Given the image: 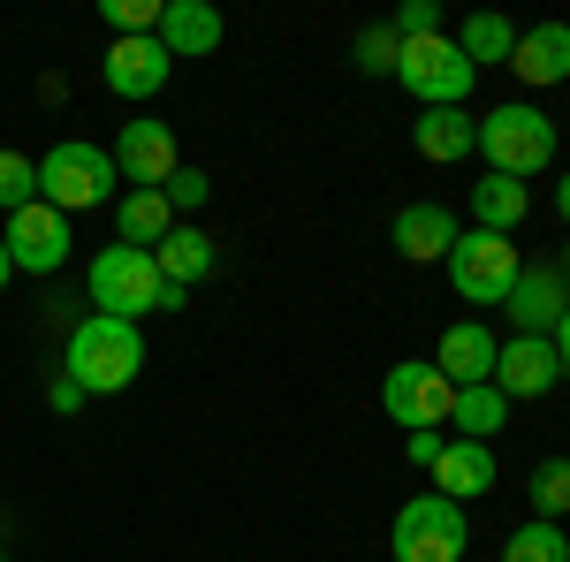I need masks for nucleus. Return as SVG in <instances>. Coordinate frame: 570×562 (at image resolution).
<instances>
[{"label":"nucleus","mask_w":570,"mask_h":562,"mask_svg":"<svg viewBox=\"0 0 570 562\" xmlns=\"http://www.w3.org/2000/svg\"><path fill=\"white\" fill-rule=\"evenodd\" d=\"M61 373L85 395H122L137 373H145V335H137V319H107V312L77 319V327H69V349H61Z\"/></svg>","instance_id":"obj_1"},{"label":"nucleus","mask_w":570,"mask_h":562,"mask_svg":"<svg viewBox=\"0 0 570 562\" xmlns=\"http://www.w3.org/2000/svg\"><path fill=\"white\" fill-rule=\"evenodd\" d=\"M85 289H91V304H99L107 319L183 312V289H168V282H160V266H153V252H137V244H107V252L85 266Z\"/></svg>","instance_id":"obj_2"},{"label":"nucleus","mask_w":570,"mask_h":562,"mask_svg":"<svg viewBox=\"0 0 570 562\" xmlns=\"http://www.w3.org/2000/svg\"><path fill=\"white\" fill-rule=\"evenodd\" d=\"M480 152H487V175H510V183H525L556 160V122L525 107V99H510V107H494L480 115Z\"/></svg>","instance_id":"obj_3"},{"label":"nucleus","mask_w":570,"mask_h":562,"mask_svg":"<svg viewBox=\"0 0 570 562\" xmlns=\"http://www.w3.org/2000/svg\"><path fill=\"white\" fill-rule=\"evenodd\" d=\"M115 183H122V175H115V152H107V145H77V137H69V145H53L39 160V198L53 214H91V206H107Z\"/></svg>","instance_id":"obj_4"},{"label":"nucleus","mask_w":570,"mask_h":562,"mask_svg":"<svg viewBox=\"0 0 570 562\" xmlns=\"http://www.w3.org/2000/svg\"><path fill=\"white\" fill-rule=\"evenodd\" d=\"M449 289L464 304H502L510 289H518V274H525V259H518V244L510 236H494V228H464L456 244H449Z\"/></svg>","instance_id":"obj_5"},{"label":"nucleus","mask_w":570,"mask_h":562,"mask_svg":"<svg viewBox=\"0 0 570 562\" xmlns=\"http://www.w3.org/2000/svg\"><path fill=\"white\" fill-rule=\"evenodd\" d=\"M389 548H395V562H464L472 524H464V510H456L449 494H411V502L395 510Z\"/></svg>","instance_id":"obj_6"},{"label":"nucleus","mask_w":570,"mask_h":562,"mask_svg":"<svg viewBox=\"0 0 570 562\" xmlns=\"http://www.w3.org/2000/svg\"><path fill=\"white\" fill-rule=\"evenodd\" d=\"M395 85L411 91L419 107H464L472 85H480V69L456 53V39L441 31V39H403V61H395Z\"/></svg>","instance_id":"obj_7"},{"label":"nucleus","mask_w":570,"mask_h":562,"mask_svg":"<svg viewBox=\"0 0 570 562\" xmlns=\"http://www.w3.org/2000/svg\"><path fill=\"white\" fill-rule=\"evenodd\" d=\"M381 411H389L395 426L411 433H441L449 426V411H456V388L441 381V365H389V381H381Z\"/></svg>","instance_id":"obj_8"},{"label":"nucleus","mask_w":570,"mask_h":562,"mask_svg":"<svg viewBox=\"0 0 570 562\" xmlns=\"http://www.w3.org/2000/svg\"><path fill=\"white\" fill-rule=\"evenodd\" d=\"M0 244H8V259H16V274H61L69 266V214H53L46 198H31L23 214H8V228H0Z\"/></svg>","instance_id":"obj_9"},{"label":"nucleus","mask_w":570,"mask_h":562,"mask_svg":"<svg viewBox=\"0 0 570 562\" xmlns=\"http://www.w3.org/2000/svg\"><path fill=\"white\" fill-rule=\"evenodd\" d=\"M176 168H183V145H176L168 122H122V145H115V175H122V183L160 190Z\"/></svg>","instance_id":"obj_10"},{"label":"nucleus","mask_w":570,"mask_h":562,"mask_svg":"<svg viewBox=\"0 0 570 562\" xmlns=\"http://www.w3.org/2000/svg\"><path fill=\"white\" fill-rule=\"evenodd\" d=\"M502 312H510V327H518V335H556V327H563V312H570L563 266H525V274H518V289L502 297Z\"/></svg>","instance_id":"obj_11"},{"label":"nucleus","mask_w":570,"mask_h":562,"mask_svg":"<svg viewBox=\"0 0 570 562\" xmlns=\"http://www.w3.org/2000/svg\"><path fill=\"white\" fill-rule=\"evenodd\" d=\"M556 381H563V357H556L548 335H510L502 357H494V388L510 395V403H532V395H548Z\"/></svg>","instance_id":"obj_12"},{"label":"nucleus","mask_w":570,"mask_h":562,"mask_svg":"<svg viewBox=\"0 0 570 562\" xmlns=\"http://www.w3.org/2000/svg\"><path fill=\"white\" fill-rule=\"evenodd\" d=\"M153 39L168 46V61H206L228 39V23H220L214 0H160V31Z\"/></svg>","instance_id":"obj_13"},{"label":"nucleus","mask_w":570,"mask_h":562,"mask_svg":"<svg viewBox=\"0 0 570 562\" xmlns=\"http://www.w3.org/2000/svg\"><path fill=\"white\" fill-rule=\"evenodd\" d=\"M168 69H176V61H168V46H160V39H115L99 77H107V91H115V99H160Z\"/></svg>","instance_id":"obj_14"},{"label":"nucleus","mask_w":570,"mask_h":562,"mask_svg":"<svg viewBox=\"0 0 570 562\" xmlns=\"http://www.w3.org/2000/svg\"><path fill=\"white\" fill-rule=\"evenodd\" d=\"M494 357H502V343L487 335V319H456V327L441 335V349H434V365H441L449 388H487V381H494Z\"/></svg>","instance_id":"obj_15"},{"label":"nucleus","mask_w":570,"mask_h":562,"mask_svg":"<svg viewBox=\"0 0 570 562\" xmlns=\"http://www.w3.org/2000/svg\"><path fill=\"white\" fill-rule=\"evenodd\" d=\"M411 145H419V160L456 168V160H472V152H480V115H464V107H419Z\"/></svg>","instance_id":"obj_16"},{"label":"nucleus","mask_w":570,"mask_h":562,"mask_svg":"<svg viewBox=\"0 0 570 562\" xmlns=\"http://www.w3.org/2000/svg\"><path fill=\"white\" fill-rule=\"evenodd\" d=\"M464 228H456V214L449 206H434V198H419V206H403L389 228V244H395V259H411V266H426V259H449V244H456Z\"/></svg>","instance_id":"obj_17"},{"label":"nucleus","mask_w":570,"mask_h":562,"mask_svg":"<svg viewBox=\"0 0 570 562\" xmlns=\"http://www.w3.org/2000/svg\"><path fill=\"white\" fill-rule=\"evenodd\" d=\"M434 494H449L456 510H464V502H480V494H494V448H487V441H441Z\"/></svg>","instance_id":"obj_18"},{"label":"nucleus","mask_w":570,"mask_h":562,"mask_svg":"<svg viewBox=\"0 0 570 562\" xmlns=\"http://www.w3.org/2000/svg\"><path fill=\"white\" fill-rule=\"evenodd\" d=\"M153 266H160V282H168V289H198V282H206V274L220 266V244L206 236V228L176 220V228L153 244Z\"/></svg>","instance_id":"obj_19"},{"label":"nucleus","mask_w":570,"mask_h":562,"mask_svg":"<svg viewBox=\"0 0 570 562\" xmlns=\"http://www.w3.org/2000/svg\"><path fill=\"white\" fill-rule=\"evenodd\" d=\"M510 69H518L532 91L570 85V23H532V31H518V53H510Z\"/></svg>","instance_id":"obj_20"},{"label":"nucleus","mask_w":570,"mask_h":562,"mask_svg":"<svg viewBox=\"0 0 570 562\" xmlns=\"http://www.w3.org/2000/svg\"><path fill=\"white\" fill-rule=\"evenodd\" d=\"M532 214V190L525 183H510V175H487V183H472V220L480 228H494V236H518Z\"/></svg>","instance_id":"obj_21"},{"label":"nucleus","mask_w":570,"mask_h":562,"mask_svg":"<svg viewBox=\"0 0 570 562\" xmlns=\"http://www.w3.org/2000/svg\"><path fill=\"white\" fill-rule=\"evenodd\" d=\"M168 228H176V206H168L160 190H130V198L115 206V244H137V252H153Z\"/></svg>","instance_id":"obj_22"},{"label":"nucleus","mask_w":570,"mask_h":562,"mask_svg":"<svg viewBox=\"0 0 570 562\" xmlns=\"http://www.w3.org/2000/svg\"><path fill=\"white\" fill-rule=\"evenodd\" d=\"M456 53H464V61H472V69H494V61H510V53H518V23H510V16H494V8H480V16H464V23H456Z\"/></svg>","instance_id":"obj_23"},{"label":"nucleus","mask_w":570,"mask_h":562,"mask_svg":"<svg viewBox=\"0 0 570 562\" xmlns=\"http://www.w3.org/2000/svg\"><path fill=\"white\" fill-rule=\"evenodd\" d=\"M449 426H464V441H487V448H494V433L510 426V395L494 388V381H487V388H456Z\"/></svg>","instance_id":"obj_24"},{"label":"nucleus","mask_w":570,"mask_h":562,"mask_svg":"<svg viewBox=\"0 0 570 562\" xmlns=\"http://www.w3.org/2000/svg\"><path fill=\"white\" fill-rule=\"evenodd\" d=\"M525 494H532V517L563 524V517H570V456H540Z\"/></svg>","instance_id":"obj_25"},{"label":"nucleus","mask_w":570,"mask_h":562,"mask_svg":"<svg viewBox=\"0 0 570 562\" xmlns=\"http://www.w3.org/2000/svg\"><path fill=\"white\" fill-rule=\"evenodd\" d=\"M502 562H570V540H563V524H548V517L518 524V532L502 540Z\"/></svg>","instance_id":"obj_26"},{"label":"nucleus","mask_w":570,"mask_h":562,"mask_svg":"<svg viewBox=\"0 0 570 562\" xmlns=\"http://www.w3.org/2000/svg\"><path fill=\"white\" fill-rule=\"evenodd\" d=\"M351 61L365 77H395V61H403V39H395V23H365L351 46Z\"/></svg>","instance_id":"obj_27"},{"label":"nucleus","mask_w":570,"mask_h":562,"mask_svg":"<svg viewBox=\"0 0 570 562\" xmlns=\"http://www.w3.org/2000/svg\"><path fill=\"white\" fill-rule=\"evenodd\" d=\"M99 23L115 39H153L160 31V0H99Z\"/></svg>","instance_id":"obj_28"},{"label":"nucleus","mask_w":570,"mask_h":562,"mask_svg":"<svg viewBox=\"0 0 570 562\" xmlns=\"http://www.w3.org/2000/svg\"><path fill=\"white\" fill-rule=\"evenodd\" d=\"M31 198H39V160H23V152L0 145V214H23Z\"/></svg>","instance_id":"obj_29"},{"label":"nucleus","mask_w":570,"mask_h":562,"mask_svg":"<svg viewBox=\"0 0 570 562\" xmlns=\"http://www.w3.org/2000/svg\"><path fill=\"white\" fill-rule=\"evenodd\" d=\"M160 198H168V206H176V220H183V214H198V206L214 198V183H206V168H176L168 183H160Z\"/></svg>","instance_id":"obj_30"},{"label":"nucleus","mask_w":570,"mask_h":562,"mask_svg":"<svg viewBox=\"0 0 570 562\" xmlns=\"http://www.w3.org/2000/svg\"><path fill=\"white\" fill-rule=\"evenodd\" d=\"M389 23H395V39H441V8L434 0H403Z\"/></svg>","instance_id":"obj_31"},{"label":"nucleus","mask_w":570,"mask_h":562,"mask_svg":"<svg viewBox=\"0 0 570 562\" xmlns=\"http://www.w3.org/2000/svg\"><path fill=\"white\" fill-rule=\"evenodd\" d=\"M46 403H53V411H61V418H69V411H85L91 395L77 388V381H69V373H61V381H53V388H46Z\"/></svg>","instance_id":"obj_32"},{"label":"nucleus","mask_w":570,"mask_h":562,"mask_svg":"<svg viewBox=\"0 0 570 562\" xmlns=\"http://www.w3.org/2000/svg\"><path fill=\"white\" fill-rule=\"evenodd\" d=\"M441 441H449V433H411V441H403V448H411V464H419V472H434Z\"/></svg>","instance_id":"obj_33"},{"label":"nucleus","mask_w":570,"mask_h":562,"mask_svg":"<svg viewBox=\"0 0 570 562\" xmlns=\"http://www.w3.org/2000/svg\"><path fill=\"white\" fill-rule=\"evenodd\" d=\"M548 343H556V357H563V373H570V312H563V327H556Z\"/></svg>","instance_id":"obj_34"},{"label":"nucleus","mask_w":570,"mask_h":562,"mask_svg":"<svg viewBox=\"0 0 570 562\" xmlns=\"http://www.w3.org/2000/svg\"><path fill=\"white\" fill-rule=\"evenodd\" d=\"M556 214L570 220V175H563V183H556Z\"/></svg>","instance_id":"obj_35"},{"label":"nucleus","mask_w":570,"mask_h":562,"mask_svg":"<svg viewBox=\"0 0 570 562\" xmlns=\"http://www.w3.org/2000/svg\"><path fill=\"white\" fill-rule=\"evenodd\" d=\"M8 282H16V259H8V244H0V289H8Z\"/></svg>","instance_id":"obj_36"},{"label":"nucleus","mask_w":570,"mask_h":562,"mask_svg":"<svg viewBox=\"0 0 570 562\" xmlns=\"http://www.w3.org/2000/svg\"><path fill=\"white\" fill-rule=\"evenodd\" d=\"M563 282H570V252H563Z\"/></svg>","instance_id":"obj_37"},{"label":"nucleus","mask_w":570,"mask_h":562,"mask_svg":"<svg viewBox=\"0 0 570 562\" xmlns=\"http://www.w3.org/2000/svg\"><path fill=\"white\" fill-rule=\"evenodd\" d=\"M0 562H8V555H0Z\"/></svg>","instance_id":"obj_38"}]
</instances>
